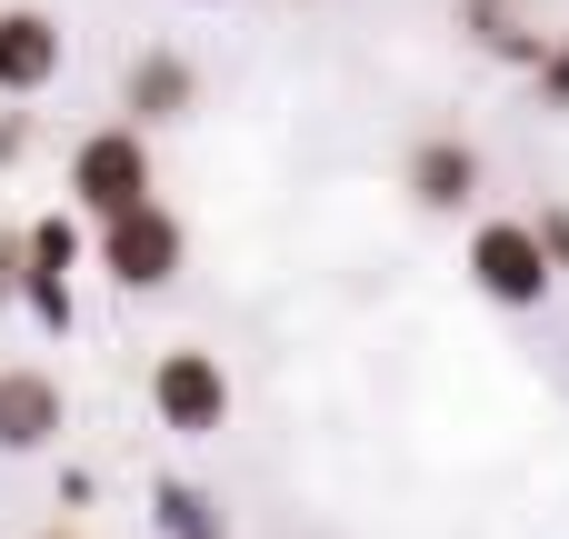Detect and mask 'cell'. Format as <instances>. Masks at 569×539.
<instances>
[{
	"label": "cell",
	"instance_id": "obj_1",
	"mask_svg": "<svg viewBox=\"0 0 569 539\" xmlns=\"http://www.w3.org/2000/svg\"><path fill=\"white\" fill-rule=\"evenodd\" d=\"M90 230H100V280L130 290V300L170 290L180 260H190V230H180L170 200H130V210H110V220H90Z\"/></svg>",
	"mask_w": 569,
	"mask_h": 539
},
{
	"label": "cell",
	"instance_id": "obj_2",
	"mask_svg": "<svg viewBox=\"0 0 569 539\" xmlns=\"http://www.w3.org/2000/svg\"><path fill=\"white\" fill-rule=\"evenodd\" d=\"M130 200H150V130H140V120L80 130V150H70V210H80V220H110V210H130Z\"/></svg>",
	"mask_w": 569,
	"mask_h": 539
},
{
	"label": "cell",
	"instance_id": "obj_3",
	"mask_svg": "<svg viewBox=\"0 0 569 539\" xmlns=\"http://www.w3.org/2000/svg\"><path fill=\"white\" fill-rule=\"evenodd\" d=\"M470 290H480V300H500V310H540V300L560 290V270H550L540 230L500 210V220H480V230H470Z\"/></svg>",
	"mask_w": 569,
	"mask_h": 539
},
{
	"label": "cell",
	"instance_id": "obj_4",
	"mask_svg": "<svg viewBox=\"0 0 569 539\" xmlns=\"http://www.w3.org/2000/svg\"><path fill=\"white\" fill-rule=\"evenodd\" d=\"M150 410H160V430H180V440H210L220 420H230V370L210 360V350H160L150 360Z\"/></svg>",
	"mask_w": 569,
	"mask_h": 539
},
{
	"label": "cell",
	"instance_id": "obj_5",
	"mask_svg": "<svg viewBox=\"0 0 569 539\" xmlns=\"http://www.w3.org/2000/svg\"><path fill=\"white\" fill-rule=\"evenodd\" d=\"M400 180H410L420 210H470V200H480V150H470L460 130H420L410 160H400Z\"/></svg>",
	"mask_w": 569,
	"mask_h": 539
},
{
	"label": "cell",
	"instance_id": "obj_6",
	"mask_svg": "<svg viewBox=\"0 0 569 539\" xmlns=\"http://www.w3.org/2000/svg\"><path fill=\"white\" fill-rule=\"evenodd\" d=\"M50 80H60V20L10 0L0 10V100H40Z\"/></svg>",
	"mask_w": 569,
	"mask_h": 539
},
{
	"label": "cell",
	"instance_id": "obj_7",
	"mask_svg": "<svg viewBox=\"0 0 569 539\" xmlns=\"http://www.w3.org/2000/svg\"><path fill=\"white\" fill-rule=\"evenodd\" d=\"M120 110H130L140 130H180V120L200 110V70H190L180 50H140L130 80H120Z\"/></svg>",
	"mask_w": 569,
	"mask_h": 539
},
{
	"label": "cell",
	"instance_id": "obj_8",
	"mask_svg": "<svg viewBox=\"0 0 569 539\" xmlns=\"http://www.w3.org/2000/svg\"><path fill=\"white\" fill-rule=\"evenodd\" d=\"M60 420H70V400H60V380H50V370H0V450H10V460L50 450V440H60Z\"/></svg>",
	"mask_w": 569,
	"mask_h": 539
},
{
	"label": "cell",
	"instance_id": "obj_9",
	"mask_svg": "<svg viewBox=\"0 0 569 539\" xmlns=\"http://www.w3.org/2000/svg\"><path fill=\"white\" fill-rule=\"evenodd\" d=\"M80 250H90V220H80V210H50V220L20 230V280H70Z\"/></svg>",
	"mask_w": 569,
	"mask_h": 539
},
{
	"label": "cell",
	"instance_id": "obj_10",
	"mask_svg": "<svg viewBox=\"0 0 569 539\" xmlns=\"http://www.w3.org/2000/svg\"><path fill=\"white\" fill-rule=\"evenodd\" d=\"M460 30H470V40L490 50V60H510V70H530V60L550 50V40H540V30H530V20H520L510 0H460Z\"/></svg>",
	"mask_w": 569,
	"mask_h": 539
},
{
	"label": "cell",
	"instance_id": "obj_11",
	"mask_svg": "<svg viewBox=\"0 0 569 539\" xmlns=\"http://www.w3.org/2000/svg\"><path fill=\"white\" fill-rule=\"evenodd\" d=\"M150 530L160 539H220V500L190 480H150Z\"/></svg>",
	"mask_w": 569,
	"mask_h": 539
},
{
	"label": "cell",
	"instance_id": "obj_12",
	"mask_svg": "<svg viewBox=\"0 0 569 539\" xmlns=\"http://www.w3.org/2000/svg\"><path fill=\"white\" fill-rule=\"evenodd\" d=\"M530 90H540V110H560V120H569V40H550V50L530 60Z\"/></svg>",
	"mask_w": 569,
	"mask_h": 539
},
{
	"label": "cell",
	"instance_id": "obj_13",
	"mask_svg": "<svg viewBox=\"0 0 569 539\" xmlns=\"http://www.w3.org/2000/svg\"><path fill=\"white\" fill-rule=\"evenodd\" d=\"M530 230H540V250H550V270H569V200H550V210H530Z\"/></svg>",
	"mask_w": 569,
	"mask_h": 539
},
{
	"label": "cell",
	"instance_id": "obj_14",
	"mask_svg": "<svg viewBox=\"0 0 569 539\" xmlns=\"http://www.w3.org/2000/svg\"><path fill=\"white\" fill-rule=\"evenodd\" d=\"M20 150H30V110H20V100H10V110H0V170H10V160H20Z\"/></svg>",
	"mask_w": 569,
	"mask_h": 539
},
{
	"label": "cell",
	"instance_id": "obj_15",
	"mask_svg": "<svg viewBox=\"0 0 569 539\" xmlns=\"http://www.w3.org/2000/svg\"><path fill=\"white\" fill-rule=\"evenodd\" d=\"M10 300H20V230L0 220V310H10Z\"/></svg>",
	"mask_w": 569,
	"mask_h": 539
},
{
	"label": "cell",
	"instance_id": "obj_16",
	"mask_svg": "<svg viewBox=\"0 0 569 539\" xmlns=\"http://www.w3.org/2000/svg\"><path fill=\"white\" fill-rule=\"evenodd\" d=\"M40 539H80V530H40Z\"/></svg>",
	"mask_w": 569,
	"mask_h": 539
}]
</instances>
